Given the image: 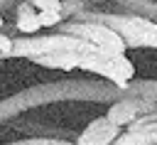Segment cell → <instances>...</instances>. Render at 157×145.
I'll return each instance as SVG.
<instances>
[{
  "instance_id": "6da1fadb",
  "label": "cell",
  "mask_w": 157,
  "mask_h": 145,
  "mask_svg": "<svg viewBox=\"0 0 157 145\" xmlns=\"http://www.w3.org/2000/svg\"><path fill=\"white\" fill-rule=\"evenodd\" d=\"M76 20H93V22L108 25L125 39L128 49L130 47H155L157 49V22L147 20L142 15H105V12L86 10Z\"/></svg>"
},
{
  "instance_id": "7a4b0ae2",
  "label": "cell",
  "mask_w": 157,
  "mask_h": 145,
  "mask_svg": "<svg viewBox=\"0 0 157 145\" xmlns=\"http://www.w3.org/2000/svg\"><path fill=\"white\" fill-rule=\"evenodd\" d=\"M56 32L81 37V39H86V42H91L105 52H113V54H125V49H128L125 39L115 29H110L103 22H93V20H64L56 27Z\"/></svg>"
},
{
  "instance_id": "3957f363",
  "label": "cell",
  "mask_w": 157,
  "mask_h": 145,
  "mask_svg": "<svg viewBox=\"0 0 157 145\" xmlns=\"http://www.w3.org/2000/svg\"><path fill=\"white\" fill-rule=\"evenodd\" d=\"M118 138H120V125H113L108 116H101V118H93L81 130V135L76 138V145H113Z\"/></svg>"
},
{
  "instance_id": "277c9868",
  "label": "cell",
  "mask_w": 157,
  "mask_h": 145,
  "mask_svg": "<svg viewBox=\"0 0 157 145\" xmlns=\"http://www.w3.org/2000/svg\"><path fill=\"white\" fill-rule=\"evenodd\" d=\"M37 15H39V10L32 7L27 0H22V2L15 7V29H17L20 34H37V32L42 29Z\"/></svg>"
},
{
  "instance_id": "5b68a950",
  "label": "cell",
  "mask_w": 157,
  "mask_h": 145,
  "mask_svg": "<svg viewBox=\"0 0 157 145\" xmlns=\"http://www.w3.org/2000/svg\"><path fill=\"white\" fill-rule=\"evenodd\" d=\"M39 66H47V69H61V71H71V69H78V61H81V54L78 52H56V54H44V57H34L29 59Z\"/></svg>"
},
{
  "instance_id": "8992f818",
  "label": "cell",
  "mask_w": 157,
  "mask_h": 145,
  "mask_svg": "<svg viewBox=\"0 0 157 145\" xmlns=\"http://www.w3.org/2000/svg\"><path fill=\"white\" fill-rule=\"evenodd\" d=\"M37 17H39V25L42 27H59L64 22V12H54V10H44Z\"/></svg>"
},
{
  "instance_id": "52a82bcc",
  "label": "cell",
  "mask_w": 157,
  "mask_h": 145,
  "mask_svg": "<svg viewBox=\"0 0 157 145\" xmlns=\"http://www.w3.org/2000/svg\"><path fill=\"white\" fill-rule=\"evenodd\" d=\"M7 145H71V143L56 140V138H27V140H17V143H7Z\"/></svg>"
},
{
  "instance_id": "ba28073f",
  "label": "cell",
  "mask_w": 157,
  "mask_h": 145,
  "mask_svg": "<svg viewBox=\"0 0 157 145\" xmlns=\"http://www.w3.org/2000/svg\"><path fill=\"white\" fill-rule=\"evenodd\" d=\"M32 7H37L39 12H44V10H54V12H61V7H64V0H27Z\"/></svg>"
},
{
  "instance_id": "9c48e42d",
  "label": "cell",
  "mask_w": 157,
  "mask_h": 145,
  "mask_svg": "<svg viewBox=\"0 0 157 145\" xmlns=\"http://www.w3.org/2000/svg\"><path fill=\"white\" fill-rule=\"evenodd\" d=\"M12 47H15V39L7 37L5 32H0V54L2 57H10L12 54Z\"/></svg>"
},
{
  "instance_id": "30bf717a",
  "label": "cell",
  "mask_w": 157,
  "mask_h": 145,
  "mask_svg": "<svg viewBox=\"0 0 157 145\" xmlns=\"http://www.w3.org/2000/svg\"><path fill=\"white\" fill-rule=\"evenodd\" d=\"M20 2H22V0H0V7H2V12H5V10H15Z\"/></svg>"
},
{
  "instance_id": "8fae6325",
  "label": "cell",
  "mask_w": 157,
  "mask_h": 145,
  "mask_svg": "<svg viewBox=\"0 0 157 145\" xmlns=\"http://www.w3.org/2000/svg\"><path fill=\"white\" fill-rule=\"evenodd\" d=\"M5 29V15H0V32Z\"/></svg>"
},
{
  "instance_id": "7c38bea8",
  "label": "cell",
  "mask_w": 157,
  "mask_h": 145,
  "mask_svg": "<svg viewBox=\"0 0 157 145\" xmlns=\"http://www.w3.org/2000/svg\"><path fill=\"white\" fill-rule=\"evenodd\" d=\"M0 145H2V143H0Z\"/></svg>"
}]
</instances>
